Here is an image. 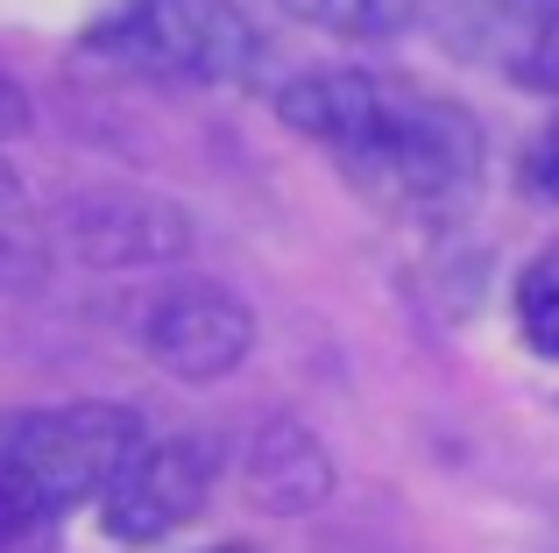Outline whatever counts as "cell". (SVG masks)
Returning <instances> with one entry per match:
<instances>
[{
	"label": "cell",
	"instance_id": "6da1fadb",
	"mask_svg": "<svg viewBox=\"0 0 559 553\" xmlns=\"http://www.w3.org/2000/svg\"><path fill=\"white\" fill-rule=\"evenodd\" d=\"M276 114L305 142L333 150L347 178L390 207H453L481 185V128L461 99L319 64L276 93Z\"/></svg>",
	"mask_w": 559,
	"mask_h": 553
},
{
	"label": "cell",
	"instance_id": "ba28073f",
	"mask_svg": "<svg viewBox=\"0 0 559 553\" xmlns=\"http://www.w3.org/2000/svg\"><path fill=\"white\" fill-rule=\"evenodd\" d=\"M50 263H57L50 221L36 213L28 185L14 178L8 156H0V291H8V298H28V291H43V284H50Z\"/></svg>",
	"mask_w": 559,
	"mask_h": 553
},
{
	"label": "cell",
	"instance_id": "277c9868",
	"mask_svg": "<svg viewBox=\"0 0 559 553\" xmlns=\"http://www.w3.org/2000/svg\"><path fill=\"white\" fill-rule=\"evenodd\" d=\"M213 483H219V447L213 440H199V433L142 440L135 461L107 483L99 518H107L114 540L150 546V540H164V532L191 526V518L205 511V497H213Z\"/></svg>",
	"mask_w": 559,
	"mask_h": 553
},
{
	"label": "cell",
	"instance_id": "52a82bcc",
	"mask_svg": "<svg viewBox=\"0 0 559 553\" xmlns=\"http://www.w3.org/2000/svg\"><path fill=\"white\" fill-rule=\"evenodd\" d=\"M241 483L262 511H312L333 490V455L298 426V419H270L241 455Z\"/></svg>",
	"mask_w": 559,
	"mask_h": 553
},
{
	"label": "cell",
	"instance_id": "5bb4252c",
	"mask_svg": "<svg viewBox=\"0 0 559 553\" xmlns=\"http://www.w3.org/2000/svg\"><path fill=\"white\" fill-rule=\"evenodd\" d=\"M213 553H241V546H213Z\"/></svg>",
	"mask_w": 559,
	"mask_h": 553
},
{
	"label": "cell",
	"instance_id": "8992f818",
	"mask_svg": "<svg viewBox=\"0 0 559 553\" xmlns=\"http://www.w3.org/2000/svg\"><path fill=\"white\" fill-rule=\"evenodd\" d=\"M142 341L185 384H219L255 355V313L234 298L227 284H178L150 305Z\"/></svg>",
	"mask_w": 559,
	"mask_h": 553
},
{
	"label": "cell",
	"instance_id": "9c48e42d",
	"mask_svg": "<svg viewBox=\"0 0 559 553\" xmlns=\"http://www.w3.org/2000/svg\"><path fill=\"white\" fill-rule=\"evenodd\" d=\"M518 327L538 355L559 362V242L532 256V270L518 276Z\"/></svg>",
	"mask_w": 559,
	"mask_h": 553
},
{
	"label": "cell",
	"instance_id": "5b68a950",
	"mask_svg": "<svg viewBox=\"0 0 559 553\" xmlns=\"http://www.w3.org/2000/svg\"><path fill=\"white\" fill-rule=\"evenodd\" d=\"M57 249L93 270H150L191 249V213L150 192H85L57 213Z\"/></svg>",
	"mask_w": 559,
	"mask_h": 553
},
{
	"label": "cell",
	"instance_id": "7a4b0ae2",
	"mask_svg": "<svg viewBox=\"0 0 559 553\" xmlns=\"http://www.w3.org/2000/svg\"><path fill=\"white\" fill-rule=\"evenodd\" d=\"M142 419L128 404H28L0 419V553L50 532L71 504L107 497L135 461Z\"/></svg>",
	"mask_w": 559,
	"mask_h": 553
},
{
	"label": "cell",
	"instance_id": "30bf717a",
	"mask_svg": "<svg viewBox=\"0 0 559 553\" xmlns=\"http://www.w3.org/2000/svg\"><path fill=\"white\" fill-rule=\"evenodd\" d=\"M284 8L333 36H396L411 22V0H284Z\"/></svg>",
	"mask_w": 559,
	"mask_h": 553
},
{
	"label": "cell",
	"instance_id": "8fae6325",
	"mask_svg": "<svg viewBox=\"0 0 559 553\" xmlns=\"http://www.w3.org/2000/svg\"><path fill=\"white\" fill-rule=\"evenodd\" d=\"M524 79H532V85H546V93H559V8L538 14L532 43H524Z\"/></svg>",
	"mask_w": 559,
	"mask_h": 553
},
{
	"label": "cell",
	"instance_id": "7c38bea8",
	"mask_svg": "<svg viewBox=\"0 0 559 553\" xmlns=\"http://www.w3.org/2000/svg\"><path fill=\"white\" fill-rule=\"evenodd\" d=\"M524 178H532V192L559 207V121H546V136L532 142V156H524Z\"/></svg>",
	"mask_w": 559,
	"mask_h": 553
},
{
	"label": "cell",
	"instance_id": "4fadbf2b",
	"mask_svg": "<svg viewBox=\"0 0 559 553\" xmlns=\"http://www.w3.org/2000/svg\"><path fill=\"white\" fill-rule=\"evenodd\" d=\"M22 128H28V93L8 79V71H0V142H14Z\"/></svg>",
	"mask_w": 559,
	"mask_h": 553
},
{
	"label": "cell",
	"instance_id": "3957f363",
	"mask_svg": "<svg viewBox=\"0 0 559 553\" xmlns=\"http://www.w3.org/2000/svg\"><path fill=\"white\" fill-rule=\"evenodd\" d=\"M93 50L156 79L241 85L255 71V28L234 0H121L93 28Z\"/></svg>",
	"mask_w": 559,
	"mask_h": 553
}]
</instances>
